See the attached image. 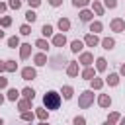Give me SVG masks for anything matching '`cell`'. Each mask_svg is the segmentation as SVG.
Instances as JSON below:
<instances>
[{
  "instance_id": "6da1fadb",
  "label": "cell",
  "mask_w": 125,
  "mask_h": 125,
  "mask_svg": "<svg viewBox=\"0 0 125 125\" xmlns=\"http://www.w3.org/2000/svg\"><path fill=\"white\" fill-rule=\"evenodd\" d=\"M59 104H61V98H59L57 92H49V94H45V105H47V109H57Z\"/></svg>"
},
{
  "instance_id": "7a4b0ae2",
  "label": "cell",
  "mask_w": 125,
  "mask_h": 125,
  "mask_svg": "<svg viewBox=\"0 0 125 125\" xmlns=\"http://www.w3.org/2000/svg\"><path fill=\"white\" fill-rule=\"evenodd\" d=\"M92 98H94V94H92V92H84V94L80 96V102H78V104H80V107H88V105L92 104Z\"/></svg>"
},
{
  "instance_id": "3957f363",
  "label": "cell",
  "mask_w": 125,
  "mask_h": 125,
  "mask_svg": "<svg viewBox=\"0 0 125 125\" xmlns=\"http://www.w3.org/2000/svg\"><path fill=\"white\" fill-rule=\"evenodd\" d=\"M21 74H23V78H25V80L35 78V70H33V68H23V72H21Z\"/></svg>"
},
{
  "instance_id": "277c9868",
  "label": "cell",
  "mask_w": 125,
  "mask_h": 125,
  "mask_svg": "<svg viewBox=\"0 0 125 125\" xmlns=\"http://www.w3.org/2000/svg\"><path fill=\"white\" fill-rule=\"evenodd\" d=\"M111 27H113L115 31H121V29H123V21H121V20H115V21L111 23Z\"/></svg>"
},
{
  "instance_id": "5b68a950",
  "label": "cell",
  "mask_w": 125,
  "mask_h": 125,
  "mask_svg": "<svg viewBox=\"0 0 125 125\" xmlns=\"http://www.w3.org/2000/svg\"><path fill=\"white\" fill-rule=\"evenodd\" d=\"M111 104V100L107 98V96H100V105H104V107H107Z\"/></svg>"
},
{
  "instance_id": "8992f818",
  "label": "cell",
  "mask_w": 125,
  "mask_h": 125,
  "mask_svg": "<svg viewBox=\"0 0 125 125\" xmlns=\"http://www.w3.org/2000/svg\"><path fill=\"white\" fill-rule=\"evenodd\" d=\"M80 49H82V41H72V51L78 53Z\"/></svg>"
},
{
  "instance_id": "52a82bcc",
  "label": "cell",
  "mask_w": 125,
  "mask_h": 125,
  "mask_svg": "<svg viewBox=\"0 0 125 125\" xmlns=\"http://www.w3.org/2000/svg\"><path fill=\"white\" fill-rule=\"evenodd\" d=\"M29 47H31V45H21V59H25V57L29 55Z\"/></svg>"
},
{
  "instance_id": "ba28073f",
  "label": "cell",
  "mask_w": 125,
  "mask_h": 125,
  "mask_svg": "<svg viewBox=\"0 0 125 125\" xmlns=\"http://www.w3.org/2000/svg\"><path fill=\"white\" fill-rule=\"evenodd\" d=\"M23 96H25V98H29V100H33V96H35V92H33L31 88H25V90H23Z\"/></svg>"
},
{
  "instance_id": "9c48e42d",
  "label": "cell",
  "mask_w": 125,
  "mask_h": 125,
  "mask_svg": "<svg viewBox=\"0 0 125 125\" xmlns=\"http://www.w3.org/2000/svg\"><path fill=\"white\" fill-rule=\"evenodd\" d=\"M68 25H70L68 20H61V21H59V27H61V29H68Z\"/></svg>"
},
{
  "instance_id": "30bf717a",
  "label": "cell",
  "mask_w": 125,
  "mask_h": 125,
  "mask_svg": "<svg viewBox=\"0 0 125 125\" xmlns=\"http://www.w3.org/2000/svg\"><path fill=\"white\" fill-rule=\"evenodd\" d=\"M90 18H92V14H90V12H82V14H80V20H82V21H88Z\"/></svg>"
},
{
  "instance_id": "8fae6325",
  "label": "cell",
  "mask_w": 125,
  "mask_h": 125,
  "mask_svg": "<svg viewBox=\"0 0 125 125\" xmlns=\"http://www.w3.org/2000/svg\"><path fill=\"white\" fill-rule=\"evenodd\" d=\"M55 45H64V35H57L55 37Z\"/></svg>"
},
{
  "instance_id": "7c38bea8",
  "label": "cell",
  "mask_w": 125,
  "mask_h": 125,
  "mask_svg": "<svg viewBox=\"0 0 125 125\" xmlns=\"http://www.w3.org/2000/svg\"><path fill=\"white\" fill-rule=\"evenodd\" d=\"M86 43H88V45H96V43H98V39H96L94 35H88V37H86Z\"/></svg>"
},
{
  "instance_id": "4fadbf2b",
  "label": "cell",
  "mask_w": 125,
  "mask_h": 125,
  "mask_svg": "<svg viewBox=\"0 0 125 125\" xmlns=\"http://www.w3.org/2000/svg\"><path fill=\"white\" fill-rule=\"evenodd\" d=\"M82 62H84V64H90V62H92V55H88V53L82 55Z\"/></svg>"
},
{
  "instance_id": "5bb4252c",
  "label": "cell",
  "mask_w": 125,
  "mask_h": 125,
  "mask_svg": "<svg viewBox=\"0 0 125 125\" xmlns=\"http://www.w3.org/2000/svg\"><path fill=\"white\" fill-rule=\"evenodd\" d=\"M107 82H109L111 86H115V84H117V74H109V78H107Z\"/></svg>"
},
{
  "instance_id": "9a60e30c",
  "label": "cell",
  "mask_w": 125,
  "mask_h": 125,
  "mask_svg": "<svg viewBox=\"0 0 125 125\" xmlns=\"http://www.w3.org/2000/svg\"><path fill=\"white\" fill-rule=\"evenodd\" d=\"M62 92H64V98H70V96H72V88H70V86H64Z\"/></svg>"
},
{
  "instance_id": "2e32d148",
  "label": "cell",
  "mask_w": 125,
  "mask_h": 125,
  "mask_svg": "<svg viewBox=\"0 0 125 125\" xmlns=\"http://www.w3.org/2000/svg\"><path fill=\"white\" fill-rule=\"evenodd\" d=\"M53 33V27L51 25H43V35H51Z\"/></svg>"
},
{
  "instance_id": "e0dca14e",
  "label": "cell",
  "mask_w": 125,
  "mask_h": 125,
  "mask_svg": "<svg viewBox=\"0 0 125 125\" xmlns=\"http://www.w3.org/2000/svg\"><path fill=\"white\" fill-rule=\"evenodd\" d=\"M104 47L105 49H111L113 47V39H104Z\"/></svg>"
},
{
  "instance_id": "ac0fdd59",
  "label": "cell",
  "mask_w": 125,
  "mask_h": 125,
  "mask_svg": "<svg viewBox=\"0 0 125 125\" xmlns=\"http://www.w3.org/2000/svg\"><path fill=\"white\" fill-rule=\"evenodd\" d=\"M25 18H27V21H35V18H37V16H35L33 12H27V14H25Z\"/></svg>"
},
{
  "instance_id": "d6986e66",
  "label": "cell",
  "mask_w": 125,
  "mask_h": 125,
  "mask_svg": "<svg viewBox=\"0 0 125 125\" xmlns=\"http://www.w3.org/2000/svg\"><path fill=\"white\" fill-rule=\"evenodd\" d=\"M8 43H10V47H18V43H20V41H18V37H10V41H8Z\"/></svg>"
},
{
  "instance_id": "ffe728a7",
  "label": "cell",
  "mask_w": 125,
  "mask_h": 125,
  "mask_svg": "<svg viewBox=\"0 0 125 125\" xmlns=\"http://www.w3.org/2000/svg\"><path fill=\"white\" fill-rule=\"evenodd\" d=\"M98 68H100V70L105 68V61H104V59H98Z\"/></svg>"
},
{
  "instance_id": "44dd1931",
  "label": "cell",
  "mask_w": 125,
  "mask_h": 125,
  "mask_svg": "<svg viewBox=\"0 0 125 125\" xmlns=\"http://www.w3.org/2000/svg\"><path fill=\"white\" fill-rule=\"evenodd\" d=\"M8 98H10V100H16V98H18V92H16V90H10V92H8Z\"/></svg>"
},
{
  "instance_id": "7402d4cb",
  "label": "cell",
  "mask_w": 125,
  "mask_h": 125,
  "mask_svg": "<svg viewBox=\"0 0 125 125\" xmlns=\"http://www.w3.org/2000/svg\"><path fill=\"white\" fill-rule=\"evenodd\" d=\"M20 4H21L20 0H10V6H12V8H16V10L20 8Z\"/></svg>"
},
{
  "instance_id": "603a6c76",
  "label": "cell",
  "mask_w": 125,
  "mask_h": 125,
  "mask_svg": "<svg viewBox=\"0 0 125 125\" xmlns=\"http://www.w3.org/2000/svg\"><path fill=\"white\" fill-rule=\"evenodd\" d=\"M72 4L74 6H84V4H88V0H72Z\"/></svg>"
},
{
  "instance_id": "cb8c5ba5",
  "label": "cell",
  "mask_w": 125,
  "mask_h": 125,
  "mask_svg": "<svg viewBox=\"0 0 125 125\" xmlns=\"http://www.w3.org/2000/svg\"><path fill=\"white\" fill-rule=\"evenodd\" d=\"M35 61H37V64H45V57H43V55H37Z\"/></svg>"
},
{
  "instance_id": "d4e9b609",
  "label": "cell",
  "mask_w": 125,
  "mask_h": 125,
  "mask_svg": "<svg viewBox=\"0 0 125 125\" xmlns=\"http://www.w3.org/2000/svg\"><path fill=\"white\" fill-rule=\"evenodd\" d=\"M92 76H94V70H92V68H88V70L84 72V78H92Z\"/></svg>"
},
{
  "instance_id": "484cf974",
  "label": "cell",
  "mask_w": 125,
  "mask_h": 125,
  "mask_svg": "<svg viewBox=\"0 0 125 125\" xmlns=\"http://www.w3.org/2000/svg\"><path fill=\"white\" fill-rule=\"evenodd\" d=\"M37 47H39V49H47V43L41 39V41H37Z\"/></svg>"
},
{
  "instance_id": "4316f807",
  "label": "cell",
  "mask_w": 125,
  "mask_h": 125,
  "mask_svg": "<svg viewBox=\"0 0 125 125\" xmlns=\"http://www.w3.org/2000/svg\"><path fill=\"white\" fill-rule=\"evenodd\" d=\"M68 74H76V64H70L68 66Z\"/></svg>"
},
{
  "instance_id": "83f0119b",
  "label": "cell",
  "mask_w": 125,
  "mask_h": 125,
  "mask_svg": "<svg viewBox=\"0 0 125 125\" xmlns=\"http://www.w3.org/2000/svg\"><path fill=\"white\" fill-rule=\"evenodd\" d=\"M74 125H84V117H76L74 119Z\"/></svg>"
},
{
  "instance_id": "f1b7e54d",
  "label": "cell",
  "mask_w": 125,
  "mask_h": 125,
  "mask_svg": "<svg viewBox=\"0 0 125 125\" xmlns=\"http://www.w3.org/2000/svg\"><path fill=\"white\" fill-rule=\"evenodd\" d=\"M100 29H102L100 23H92V31H100Z\"/></svg>"
},
{
  "instance_id": "f546056e",
  "label": "cell",
  "mask_w": 125,
  "mask_h": 125,
  "mask_svg": "<svg viewBox=\"0 0 125 125\" xmlns=\"http://www.w3.org/2000/svg\"><path fill=\"white\" fill-rule=\"evenodd\" d=\"M6 68H8V70H14V68H16V64H14L12 61H8V64H6Z\"/></svg>"
},
{
  "instance_id": "4dcf8cb0",
  "label": "cell",
  "mask_w": 125,
  "mask_h": 125,
  "mask_svg": "<svg viewBox=\"0 0 125 125\" xmlns=\"http://www.w3.org/2000/svg\"><path fill=\"white\" fill-rule=\"evenodd\" d=\"M21 33L27 35V33H29V27H27V25H21Z\"/></svg>"
},
{
  "instance_id": "1f68e13d",
  "label": "cell",
  "mask_w": 125,
  "mask_h": 125,
  "mask_svg": "<svg viewBox=\"0 0 125 125\" xmlns=\"http://www.w3.org/2000/svg\"><path fill=\"white\" fill-rule=\"evenodd\" d=\"M20 107H21V109H27V107H29V102H21Z\"/></svg>"
},
{
  "instance_id": "d6a6232c",
  "label": "cell",
  "mask_w": 125,
  "mask_h": 125,
  "mask_svg": "<svg viewBox=\"0 0 125 125\" xmlns=\"http://www.w3.org/2000/svg\"><path fill=\"white\" fill-rule=\"evenodd\" d=\"M105 4H107L109 8H115V0H105Z\"/></svg>"
},
{
  "instance_id": "836d02e7",
  "label": "cell",
  "mask_w": 125,
  "mask_h": 125,
  "mask_svg": "<svg viewBox=\"0 0 125 125\" xmlns=\"http://www.w3.org/2000/svg\"><path fill=\"white\" fill-rule=\"evenodd\" d=\"M94 8H96V12H98V14H102V6H100V4H94Z\"/></svg>"
},
{
  "instance_id": "e575fe53",
  "label": "cell",
  "mask_w": 125,
  "mask_h": 125,
  "mask_svg": "<svg viewBox=\"0 0 125 125\" xmlns=\"http://www.w3.org/2000/svg\"><path fill=\"white\" fill-rule=\"evenodd\" d=\"M37 115H39L41 119H45V111H43V109H39V111H37Z\"/></svg>"
},
{
  "instance_id": "d590c367",
  "label": "cell",
  "mask_w": 125,
  "mask_h": 125,
  "mask_svg": "<svg viewBox=\"0 0 125 125\" xmlns=\"http://www.w3.org/2000/svg\"><path fill=\"white\" fill-rule=\"evenodd\" d=\"M6 86V78H0V88H4Z\"/></svg>"
},
{
  "instance_id": "8d00e7d4",
  "label": "cell",
  "mask_w": 125,
  "mask_h": 125,
  "mask_svg": "<svg viewBox=\"0 0 125 125\" xmlns=\"http://www.w3.org/2000/svg\"><path fill=\"white\" fill-rule=\"evenodd\" d=\"M29 4H31V6H37V4H39V0H29Z\"/></svg>"
},
{
  "instance_id": "74e56055",
  "label": "cell",
  "mask_w": 125,
  "mask_h": 125,
  "mask_svg": "<svg viewBox=\"0 0 125 125\" xmlns=\"http://www.w3.org/2000/svg\"><path fill=\"white\" fill-rule=\"evenodd\" d=\"M51 4H53V6H59V4H61V0H51Z\"/></svg>"
},
{
  "instance_id": "f35d334b",
  "label": "cell",
  "mask_w": 125,
  "mask_h": 125,
  "mask_svg": "<svg viewBox=\"0 0 125 125\" xmlns=\"http://www.w3.org/2000/svg\"><path fill=\"white\" fill-rule=\"evenodd\" d=\"M121 72H123V74H125V64H123V66H121Z\"/></svg>"
},
{
  "instance_id": "ab89813d",
  "label": "cell",
  "mask_w": 125,
  "mask_h": 125,
  "mask_svg": "<svg viewBox=\"0 0 125 125\" xmlns=\"http://www.w3.org/2000/svg\"><path fill=\"white\" fill-rule=\"evenodd\" d=\"M104 125H113V123H111V121H107V123H104Z\"/></svg>"
},
{
  "instance_id": "60d3db41",
  "label": "cell",
  "mask_w": 125,
  "mask_h": 125,
  "mask_svg": "<svg viewBox=\"0 0 125 125\" xmlns=\"http://www.w3.org/2000/svg\"><path fill=\"white\" fill-rule=\"evenodd\" d=\"M119 125H125V119H121V123H119Z\"/></svg>"
},
{
  "instance_id": "b9f144b4",
  "label": "cell",
  "mask_w": 125,
  "mask_h": 125,
  "mask_svg": "<svg viewBox=\"0 0 125 125\" xmlns=\"http://www.w3.org/2000/svg\"><path fill=\"white\" fill-rule=\"evenodd\" d=\"M2 68H4V64H2V62H0V70H2Z\"/></svg>"
},
{
  "instance_id": "7bdbcfd3",
  "label": "cell",
  "mask_w": 125,
  "mask_h": 125,
  "mask_svg": "<svg viewBox=\"0 0 125 125\" xmlns=\"http://www.w3.org/2000/svg\"><path fill=\"white\" fill-rule=\"evenodd\" d=\"M2 35H4V33H2V31H0V37H2Z\"/></svg>"
},
{
  "instance_id": "ee69618b",
  "label": "cell",
  "mask_w": 125,
  "mask_h": 125,
  "mask_svg": "<svg viewBox=\"0 0 125 125\" xmlns=\"http://www.w3.org/2000/svg\"><path fill=\"white\" fill-rule=\"evenodd\" d=\"M41 125H47V123H41Z\"/></svg>"
},
{
  "instance_id": "f6af8a7d",
  "label": "cell",
  "mask_w": 125,
  "mask_h": 125,
  "mask_svg": "<svg viewBox=\"0 0 125 125\" xmlns=\"http://www.w3.org/2000/svg\"><path fill=\"white\" fill-rule=\"evenodd\" d=\"M0 125H2V121H0Z\"/></svg>"
}]
</instances>
